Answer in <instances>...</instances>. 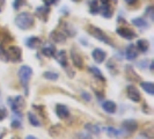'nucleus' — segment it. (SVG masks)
Here are the masks:
<instances>
[{
  "mask_svg": "<svg viewBox=\"0 0 154 139\" xmlns=\"http://www.w3.org/2000/svg\"><path fill=\"white\" fill-rule=\"evenodd\" d=\"M34 16L30 13L26 12V13H21L15 17V24L22 30H28L34 26Z\"/></svg>",
  "mask_w": 154,
  "mask_h": 139,
  "instance_id": "1",
  "label": "nucleus"
},
{
  "mask_svg": "<svg viewBox=\"0 0 154 139\" xmlns=\"http://www.w3.org/2000/svg\"><path fill=\"white\" fill-rule=\"evenodd\" d=\"M17 76H19V79H20L21 84H22V86L24 87V89H26V94H28V85H29L30 78L32 76V69H31L30 66L23 65L19 70Z\"/></svg>",
  "mask_w": 154,
  "mask_h": 139,
  "instance_id": "2",
  "label": "nucleus"
},
{
  "mask_svg": "<svg viewBox=\"0 0 154 139\" xmlns=\"http://www.w3.org/2000/svg\"><path fill=\"white\" fill-rule=\"evenodd\" d=\"M87 30H88V32L92 35L93 37H95L96 39H99V41H101V42H103V43H106V44H109V45L114 46V43H112V41L109 39L108 36L103 32V30L102 29H100V28H97V27H95V26H88L87 27Z\"/></svg>",
  "mask_w": 154,
  "mask_h": 139,
  "instance_id": "3",
  "label": "nucleus"
},
{
  "mask_svg": "<svg viewBox=\"0 0 154 139\" xmlns=\"http://www.w3.org/2000/svg\"><path fill=\"white\" fill-rule=\"evenodd\" d=\"M8 104L12 108V111L15 114H21V111L23 110L24 106H26V101L24 97L21 95H17L15 97H9L8 99Z\"/></svg>",
  "mask_w": 154,
  "mask_h": 139,
  "instance_id": "4",
  "label": "nucleus"
},
{
  "mask_svg": "<svg viewBox=\"0 0 154 139\" xmlns=\"http://www.w3.org/2000/svg\"><path fill=\"white\" fill-rule=\"evenodd\" d=\"M7 54V59L8 62H12V63H19L21 60L22 58V51L19 46L16 45H11L7 49L6 51Z\"/></svg>",
  "mask_w": 154,
  "mask_h": 139,
  "instance_id": "5",
  "label": "nucleus"
},
{
  "mask_svg": "<svg viewBox=\"0 0 154 139\" xmlns=\"http://www.w3.org/2000/svg\"><path fill=\"white\" fill-rule=\"evenodd\" d=\"M126 95L133 102H139L141 100V95H140V92L136 88V86L129 85L126 87Z\"/></svg>",
  "mask_w": 154,
  "mask_h": 139,
  "instance_id": "6",
  "label": "nucleus"
},
{
  "mask_svg": "<svg viewBox=\"0 0 154 139\" xmlns=\"http://www.w3.org/2000/svg\"><path fill=\"white\" fill-rule=\"evenodd\" d=\"M117 34L121 36V37H123L125 39H133L136 37V32L133 30H131L130 28H126V27H119V28H117Z\"/></svg>",
  "mask_w": 154,
  "mask_h": 139,
  "instance_id": "7",
  "label": "nucleus"
},
{
  "mask_svg": "<svg viewBox=\"0 0 154 139\" xmlns=\"http://www.w3.org/2000/svg\"><path fill=\"white\" fill-rule=\"evenodd\" d=\"M92 56H93V59L95 60L96 63H103L106 60V58H107V54H106V51L104 50H102L100 48H97V49H94L92 52Z\"/></svg>",
  "mask_w": 154,
  "mask_h": 139,
  "instance_id": "8",
  "label": "nucleus"
},
{
  "mask_svg": "<svg viewBox=\"0 0 154 139\" xmlns=\"http://www.w3.org/2000/svg\"><path fill=\"white\" fill-rule=\"evenodd\" d=\"M138 49H137V46L134 45V44H130V45L126 48V50H125V57L129 59V60H133V59H136L137 57H138Z\"/></svg>",
  "mask_w": 154,
  "mask_h": 139,
  "instance_id": "9",
  "label": "nucleus"
},
{
  "mask_svg": "<svg viewBox=\"0 0 154 139\" xmlns=\"http://www.w3.org/2000/svg\"><path fill=\"white\" fill-rule=\"evenodd\" d=\"M71 59L73 62V65L77 69H82L84 67V59L77 51H71Z\"/></svg>",
  "mask_w": 154,
  "mask_h": 139,
  "instance_id": "10",
  "label": "nucleus"
},
{
  "mask_svg": "<svg viewBox=\"0 0 154 139\" xmlns=\"http://www.w3.org/2000/svg\"><path fill=\"white\" fill-rule=\"evenodd\" d=\"M56 114H57V116H58L59 118L65 119V118H67L69 116V108H67L66 106H64V104H57V106H56Z\"/></svg>",
  "mask_w": 154,
  "mask_h": 139,
  "instance_id": "11",
  "label": "nucleus"
},
{
  "mask_svg": "<svg viewBox=\"0 0 154 139\" xmlns=\"http://www.w3.org/2000/svg\"><path fill=\"white\" fill-rule=\"evenodd\" d=\"M122 125H123L124 130H126V131L130 132V133L134 132L138 129V123L134 119H126V121H124Z\"/></svg>",
  "mask_w": 154,
  "mask_h": 139,
  "instance_id": "12",
  "label": "nucleus"
},
{
  "mask_svg": "<svg viewBox=\"0 0 154 139\" xmlns=\"http://www.w3.org/2000/svg\"><path fill=\"white\" fill-rule=\"evenodd\" d=\"M54 58H56V60L63 67H66L67 66V63H69L67 62V54H66L65 50L58 51L57 54H54Z\"/></svg>",
  "mask_w": 154,
  "mask_h": 139,
  "instance_id": "13",
  "label": "nucleus"
},
{
  "mask_svg": "<svg viewBox=\"0 0 154 139\" xmlns=\"http://www.w3.org/2000/svg\"><path fill=\"white\" fill-rule=\"evenodd\" d=\"M50 39H52L54 43H65V42H66V35H65L63 31L54 30L51 32Z\"/></svg>",
  "mask_w": 154,
  "mask_h": 139,
  "instance_id": "14",
  "label": "nucleus"
},
{
  "mask_svg": "<svg viewBox=\"0 0 154 139\" xmlns=\"http://www.w3.org/2000/svg\"><path fill=\"white\" fill-rule=\"evenodd\" d=\"M102 108L108 114H115L116 110H117V106H116V103L114 101L107 100L102 103Z\"/></svg>",
  "mask_w": 154,
  "mask_h": 139,
  "instance_id": "15",
  "label": "nucleus"
},
{
  "mask_svg": "<svg viewBox=\"0 0 154 139\" xmlns=\"http://www.w3.org/2000/svg\"><path fill=\"white\" fill-rule=\"evenodd\" d=\"M26 45L28 46L29 49H34V50H36V49H38L39 46L42 45V41L41 39L38 37H29V39L26 41Z\"/></svg>",
  "mask_w": 154,
  "mask_h": 139,
  "instance_id": "16",
  "label": "nucleus"
},
{
  "mask_svg": "<svg viewBox=\"0 0 154 139\" xmlns=\"http://www.w3.org/2000/svg\"><path fill=\"white\" fill-rule=\"evenodd\" d=\"M49 13H50L49 6H41V7L36 8V15L38 16L41 20H43V21H46V20H48Z\"/></svg>",
  "mask_w": 154,
  "mask_h": 139,
  "instance_id": "17",
  "label": "nucleus"
},
{
  "mask_svg": "<svg viewBox=\"0 0 154 139\" xmlns=\"http://www.w3.org/2000/svg\"><path fill=\"white\" fill-rule=\"evenodd\" d=\"M125 76H126V79H129L130 81H138V80H140V77L133 71V67L130 66V65H128L125 67Z\"/></svg>",
  "mask_w": 154,
  "mask_h": 139,
  "instance_id": "18",
  "label": "nucleus"
},
{
  "mask_svg": "<svg viewBox=\"0 0 154 139\" xmlns=\"http://www.w3.org/2000/svg\"><path fill=\"white\" fill-rule=\"evenodd\" d=\"M42 54H44V56H46V57H49V58L54 57V54H56V48L51 43H46L45 45L42 48Z\"/></svg>",
  "mask_w": 154,
  "mask_h": 139,
  "instance_id": "19",
  "label": "nucleus"
},
{
  "mask_svg": "<svg viewBox=\"0 0 154 139\" xmlns=\"http://www.w3.org/2000/svg\"><path fill=\"white\" fill-rule=\"evenodd\" d=\"M99 12L106 19H110L112 16V8H111L110 5H102V6H100V11Z\"/></svg>",
  "mask_w": 154,
  "mask_h": 139,
  "instance_id": "20",
  "label": "nucleus"
},
{
  "mask_svg": "<svg viewBox=\"0 0 154 139\" xmlns=\"http://www.w3.org/2000/svg\"><path fill=\"white\" fill-rule=\"evenodd\" d=\"M137 49L140 52H147L148 49H149V43L146 39H138L137 41Z\"/></svg>",
  "mask_w": 154,
  "mask_h": 139,
  "instance_id": "21",
  "label": "nucleus"
},
{
  "mask_svg": "<svg viewBox=\"0 0 154 139\" xmlns=\"http://www.w3.org/2000/svg\"><path fill=\"white\" fill-rule=\"evenodd\" d=\"M132 23H133L136 27L141 28V29H147V28H148V23H147V21L144 17H136V19L132 20Z\"/></svg>",
  "mask_w": 154,
  "mask_h": 139,
  "instance_id": "22",
  "label": "nucleus"
},
{
  "mask_svg": "<svg viewBox=\"0 0 154 139\" xmlns=\"http://www.w3.org/2000/svg\"><path fill=\"white\" fill-rule=\"evenodd\" d=\"M140 87H141L146 93H148L149 95H154L153 82H149V81H141V82H140Z\"/></svg>",
  "mask_w": 154,
  "mask_h": 139,
  "instance_id": "23",
  "label": "nucleus"
},
{
  "mask_svg": "<svg viewBox=\"0 0 154 139\" xmlns=\"http://www.w3.org/2000/svg\"><path fill=\"white\" fill-rule=\"evenodd\" d=\"M104 131L107 132V134H108L109 137H111V138H118V137L122 134V131H121V130H117V129L112 128V126L104 128Z\"/></svg>",
  "mask_w": 154,
  "mask_h": 139,
  "instance_id": "24",
  "label": "nucleus"
},
{
  "mask_svg": "<svg viewBox=\"0 0 154 139\" xmlns=\"http://www.w3.org/2000/svg\"><path fill=\"white\" fill-rule=\"evenodd\" d=\"M89 71H91V73H92L93 76L96 78V79H100L101 81H106V78H104V76H103V74H102L101 70H99L97 67H94V66H92V67H89Z\"/></svg>",
  "mask_w": 154,
  "mask_h": 139,
  "instance_id": "25",
  "label": "nucleus"
},
{
  "mask_svg": "<svg viewBox=\"0 0 154 139\" xmlns=\"http://www.w3.org/2000/svg\"><path fill=\"white\" fill-rule=\"evenodd\" d=\"M28 119H29V123L32 125V126H41V122L38 121L37 116L35 114H32L31 111L28 113Z\"/></svg>",
  "mask_w": 154,
  "mask_h": 139,
  "instance_id": "26",
  "label": "nucleus"
},
{
  "mask_svg": "<svg viewBox=\"0 0 154 139\" xmlns=\"http://www.w3.org/2000/svg\"><path fill=\"white\" fill-rule=\"evenodd\" d=\"M89 11L92 14H97L100 11V6H99V1L97 0H92L89 4Z\"/></svg>",
  "mask_w": 154,
  "mask_h": 139,
  "instance_id": "27",
  "label": "nucleus"
},
{
  "mask_svg": "<svg viewBox=\"0 0 154 139\" xmlns=\"http://www.w3.org/2000/svg\"><path fill=\"white\" fill-rule=\"evenodd\" d=\"M86 130L89 132L91 134H99L100 133V128L97 125H94V124H86Z\"/></svg>",
  "mask_w": 154,
  "mask_h": 139,
  "instance_id": "28",
  "label": "nucleus"
},
{
  "mask_svg": "<svg viewBox=\"0 0 154 139\" xmlns=\"http://www.w3.org/2000/svg\"><path fill=\"white\" fill-rule=\"evenodd\" d=\"M43 77L45 78L46 80H51V81H56V80H58V73H56V72H52V71H48L45 72L44 74H43Z\"/></svg>",
  "mask_w": 154,
  "mask_h": 139,
  "instance_id": "29",
  "label": "nucleus"
},
{
  "mask_svg": "<svg viewBox=\"0 0 154 139\" xmlns=\"http://www.w3.org/2000/svg\"><path fill=\"white\" fill-rule=\"evenodd\" d=\"M0 60H2V62H8L6 50H5V48L1 45V44H0Z\"/></svg>",
  "mask_w": 154,
  "mask_h": 139,
  "instance_id": "30",
  "label": "nucleus"
},
{
  "mask_svg": "<svg viewBox=\"0 0 154 139\" xmlns=\"http://www.w3.org/2000/svg\"><path fill=\"white\" fill-rule=\"evenodd\" d=\"M77 139H93L92 134L91 133H85V132H81V133H78L75 136Z\"/></svg>",
  "mask_w": 154,
  "mask_h": 139,
  "instance_id": "31",
  "label": "nucleus"
},
{
  "mask_svg": "<svg viewBox=\"0 0 154 139\" xmlns=\"http://www.w3.org/2000/svg\"><path fill=\"white\" fill-rule=\"evenodd\" d=\"M153 12H154V7H153V6H149V7L146 8L145 14H146L149 19H152V20H153V19H154V13H153Z\"/></svg>",
  "mask_w": 154,
  "mask_h": 139,
  "instance_id": "32",
  "label": "nucleus"
},
{
  "mask_svg": "<svg viewBox=\"0 0 154 139\" xmlns=\"http://www.w3.org/2000/svg\"><path fill=\"white\" fill-rule=\"evenodd\" d=\"M7 117V110L4 107H0V122H2Z\"/></svg>",
  "mask_w": 154,
  "mask_h": 139,
  "instance_id": "33",
  "label": "nucleus"
},
{
  "mask_svg": "<svg viewBox=\"0 0 154 139\" xmlns=\"http://www.w3.org/2000/svg\"><path fill=\"white\" fill-rule=\"evenodd\" d=\"M24 5V0H14L13 2V8L14 9H19V8Z\"/></svg>",
  "mask_w": 154,
  "mask_h": 139,
  "instance_id": "34",
  "label": "nucleus"
},
{
  "mask_svg": "<svg viewBox=\"0 0 154 139\" xmlns=\"http://www.w3.org/2000/svg\"><path fill=\"white\" fill-rule=\"evenodd\" d=\"M107 69L111 70V73H112V74L117 73V69H116V67H114V62H112V60H110V62L107 64Z\"/></svg>",
  "mask_w": 154,
  "mask_h": 139,
  "instance_id": "35",
  "label": "nucleus"
},
{
  "mask_svg": "<svg viewBox=\"0 0 154 139\" xmlns=\"http://www.w3.org/2000/svg\"><path fill=\"white\" fill-rule=\"evenodd\" d=\"M57 1H58V0H43V2H44V5H45V6H51V5H54Z\"/></svg>",
  "mask_w": 154,
  "mask_h": 139,
  "instance_id": "36",
  "label": "nucleus"
},
{
  "mask_svg": "<svg viewBox=\"0 0 154 139\" xmlns=\"http://www.w3.org/2000/svg\"><path fill=\"white\" fill-rule=\"evenodd\" d=\"M101 4L102 5H110V2L111 1H114V2H116V0H100Z\"/></svg>",
  "mask_w": 154,
  "mask_h": 139,
  "instance_id": "37",
  "label": "nucleus"
},
{
  "mask_svg": "<svg viewBox=\"0 0 154 139\" xmlns=\"http://www.w3.org/2000/svg\"><path fill=\"white\" fill-rule=\"evenodd\" d=\"M82 96L85 97L86 101H91V95H89V94H87V93H82Z\"/></svg>",
  "mask_w": 154,
  "mask_h": 139,
  "instance_id": "38",
  "label": "nucleus"
},
{
  "mask_svg": "<svg viewBox=\"0 0 154 139\" xmlns=\"http://www.w3.org/2000/svg\"><path fill=\"white\" fill-rule=\"evenodd\" d=\"M4 6H5V0H0V13L2 12V9H4Z\"/></svg>",
  "mask_w": 154,
  "mask_h": 139,
  "instance_id": "39",
  "label": "nucleus"
},
{
  "mask_svg": "<svg viewBox=\"0 0 154 139\" xmlns=\"http://www.w3.org/2000/svg\"><path fill=\"white\" fill-rule=\"evenodd\" d=\"M125 2H126L128 5H133V4L137 2V0H125Z\"/></svg>",
  "mask_w": 154,
  "mask_h": 139,
  "instance_id": "40",
  "label": "nucleus"
},
{
  "mask_svg": "<svg viewBox=\"0 0 154 139\" xmlns=\"http://www.w3.org/2000/svg\"><path fill=\"white\" fill-rule=\"evenodd\" d=\"M145 63H140V67H146L147 65V60H144Z\"/></svg>",
  "mask_w": 154,
  "mask_h": 139,
  "instance_id": "41",
  "label": "nucleus"
},
{
  "mask_svg": "<svg viewBox=\"0 0 154 139\" xmlns=\"http://www.w3.org/2000/svg\"><path fill=\"white\" fill-rule=\"evenodd\" d=\"M26 139H37L36 137H34V136H27V138Z\"/></svg>",
  "mask_w": 154,
  "mask_h": 139,
  "instance_id": "42",
  "label": "nucleus"
},
{
  "mask_svg": "<svg viewBox=\"0 0 154 139\" xmlns=\"http://www.w3.org/2000/svg\"><path fill=\"white\" fill-rule=\"evenodd\" d=\"M11 139H20V138H17V137H12Z\"/></svg>",
  "mask_w": 154,
  "mask_h": 139,
  "instance_id": "43",
  "label": "nucleus"
},
{
  "mask_svg": "<svg viewBox=\"0 0 154 139\" xmlns=\"http://www.w3.org/2000/svg\"><path fill=\"white\" fill-rule=\"evenodd\" d=\"M73 1H75V2H77V1H79V0H73Z\"/></svg>",
  "mask_w": 154,
  "mask_h": 139,
  "instance_id": "44",
  "label": "nucleus"
}]
</instances>
